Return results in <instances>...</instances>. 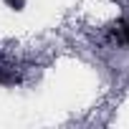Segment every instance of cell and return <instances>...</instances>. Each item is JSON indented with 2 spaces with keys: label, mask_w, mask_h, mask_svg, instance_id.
Returning a JSON list of instances; mask_svg holds the SVG:
<instances>
[{
  "label": "cell",
  "mask_w": 129,
  "mask_h": 129,
  "mask_svg": "<svg viewBox=\"0 0 129 129\" xmlns=\"http://www.w3.org/2000/svg\"><path fill=\"white\" fill-rule=\"evenodd\" d=\"M5 3L13 8V10H23V5H25V0H5Z\"/></svg>",
  "instance_id": "cell-2"
},
{
  "label": "cell",
  "mask_w": 129,
  "mask_h": 129,
  "mask_svg": "<svg viewBox=\"0 0 129 129\" xmlns=\"http://www.w3.org/2000/svg\"><path fill=\"white\" fill-rule=\"evenodd\" d=\"M124 38H126V41H129V23H126V25H124Z\"/></svg>",
  "instance_id": "cell-3"
},
{
  "label": "cell",
  "mask_w": 129,
  "mask_h": 129,
  "mask_svg": "<svg viewBox=\"0 0 129 129\" xmlns=\"http://www.w3.org/2000/svg\"><path fill=\"white\" fill-rule=\"evenodd\" d=\"M0 84H3V86H15V84H20V76H18L15 71L0 69Z\"/></svg>",
  "instance_id": "cell-1"
}]
</instances>
